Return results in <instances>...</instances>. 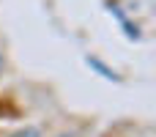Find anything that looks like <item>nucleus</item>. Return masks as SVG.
<instances>
[{
  "label": "nucleus",
  "instance_id": "nucleus-1",
  "mask_svg": "<svg viewBox=\"0 0 156 137\" xmlns=\"http://www.w3.org/2000/svg\"><path fill=\"white\" fill-rule=\"evenodd\" d=\"M8 137H41V129L38 126H19L16 132H11Z\"/></svg>",
  "mask_w": 156,
  "mask_h": 137
},
{
  "label": "nucleus",
  "instance_id": "nucleus-2",
  "mask_svg": "<svg viewBox=\"0 0 156 137\" xmlns=\"http://www.w3.org/2000/svg\"><path fill=\"white\" fill-rule=\"evenodd\" d=\"M3 66H5V58H3V52H0V71H3Z\"/></svg>",
  "mask_w": 156,
  "mask_h": 137
}]
</instances>
